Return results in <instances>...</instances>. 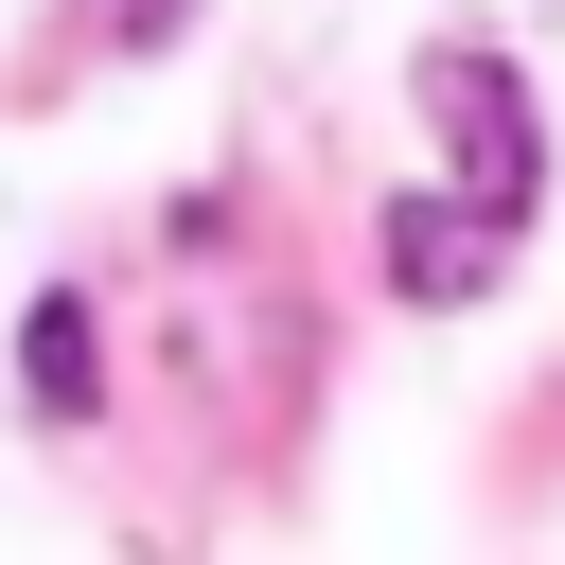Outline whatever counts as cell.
Segmentation results:
<instances>
[{"label":"cell","instance_id":"6da1fadb","mask_svg":"<svg viewBox=\"0 0 565 565\" xmlns=\"http://www.w3.org/2000/svg\"><path fill=\"white\" fill-rule=\"evenodd\" d=\"M424 124L459 141V194H494V212H530V194H547V124H530V88H512L494 53H459V35H441V53H424Z\"/></svg>","mask_w":565,"mask_h":565},{"label":"cell","instance_id":"7a4b0ae2","mask_svg":"<svg viewBox=\"0 0 565 565\" xmlns=\"http://www.w3.org/2000/svg\"><path fill=\"white\" fill-rule=\"evenodd\" d=\"M494 247H512V212H494V194H388V212H371L388 300H477V282H494Z\"/></svg>","mask_w":565,"mask_h":565},{"label":"cell","instance_id":"3957f363","mask_svg":"<svg viewBox=\"0 0 565 565\" xmlns=\"http://www.w3.org/2000/svg\"><path fill=\"white\" fill-rule=\"evenodd\" d=\"M18 388H35V424H88V388H106L88 300H35V318H18Z\"/></svg>","mask_w":565,"mask_h":565}]
</instances>
